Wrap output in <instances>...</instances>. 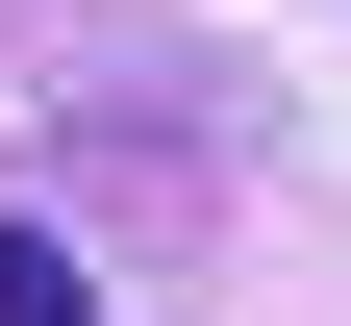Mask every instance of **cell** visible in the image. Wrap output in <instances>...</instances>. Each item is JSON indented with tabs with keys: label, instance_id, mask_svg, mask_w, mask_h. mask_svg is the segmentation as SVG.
<instances>
[{
	"label": "cell",
	"instance_id": "obj_1",
	"mask_svg": "<svg viewBox=\"0 0 351 326\" xmlns=\"http://www.w3.org/2000/svg\"><path fill=\"white\" fill-rule=\"evenodd\" d=\"M0 326H101V276H75L51 226H25V201H0Z\"/></svg>",
	"mask_w": 351,
	"mask_h": 326
}]
</instances>
